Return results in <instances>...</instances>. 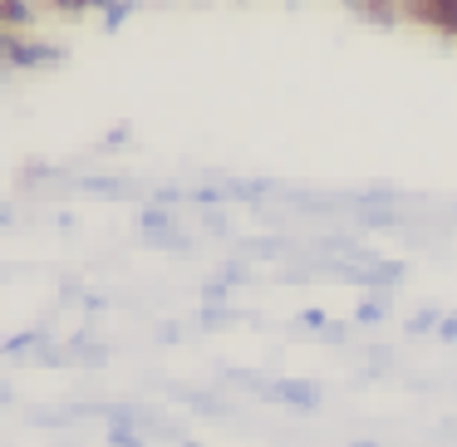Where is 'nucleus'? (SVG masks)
<instances>
[{"instance_id": "0eeeda50", "label": "nucleus", "mask_w": 457, "mask_h": 447, "mask_svg": "<svg viewBox=\"0 0 457 447\" xmlns=\"http://www.w3.org/2000/svg\"><path fill=\"white\" fill-rule=\"evenodd\" d=\"M443 339H457V319H443Z\"/></svg>"}, {"instance_id": "f257e3e1", "label": "nucleus", "mask_w": 457, "mask_h": 447, "mask_svg": "<svg viewBox=\"0 0 457 447\" xmlns=\"http://www.w3.org/2000/svg\"><path fill=\"white\" fill-rule=\"evenodd\" d=\"M408 15H418V21H428L433 30H443L457 40V0H413Z\"/></svg>"}, {"instance_id": "7ed1b4c3", "label": "nucleus", "mask_w": 457, "mask_h": 447, "mask_svg": "<svg viewBox=\"0 0 457 447\" xmlns=\"http://www.w3.org/2000/svg\"><path fill=\"white\" fill-rule=\"evenodd\" d=\"M266 398H280V403H295V408H315V403H320L310 384H270Z\"/></svg>"}, {"instance_id": "f03ea898", "label": "nucleus", "mask_w": 457, "mask_h": 447, "mask_svg": "<svg viewBox=\"0 0 457 447\" xmlns=\"http://www.w3.org/2000/svg\"><path fill=\"white\" fill-rule=\"evenodd\" d=\"M5 60L11 64H35V70H40V64H60L64 60V50H54V45H21V35H5Z\"/></svg>"}, {"instance_id": "423d86ee", "label": "nucleus", "mask_w": 457, "mask_h": 447, "mask_svg": "<svg viewBox=\"0 0 457 447\" xmlns=\"http://www.w3.org/2000/svg\"><path fill=\"white\" fill-rule=\"evenodd\" d=\"M408 329H413V335H423V329H437V315H433V310H423L418 319H408Z\"/></svg>"}, {"instance_id": "20e7f679", "label": "nucleus", "mask_w": 457, "mask_h": 447, "mask_svg": "<svg viewBox=\"0 0 457 447\" xmlns=\"http://www.w3.org/2000/svg\"><path fill=\"white\" fill-rule=\"evenodd\" d=\"M30 5H25V0H5V25H11V30H21L25 21H30Z\"/></svg>"}, {"instance_id": "39448f33", "label": "nucleus", "mask_w": 457, "mask_h": 447, "mask_svg": "<svg viewBox=\"0 0 457 447\" xmlns=\"http://www.w3.org/2000/svg\"><path fill=\"white\" fill-rule=\"evenodd\" d=\"M359 319H364V325H378V319H384V305H378V300H369V305H359Z\"/></svg>"}]
</instances>
